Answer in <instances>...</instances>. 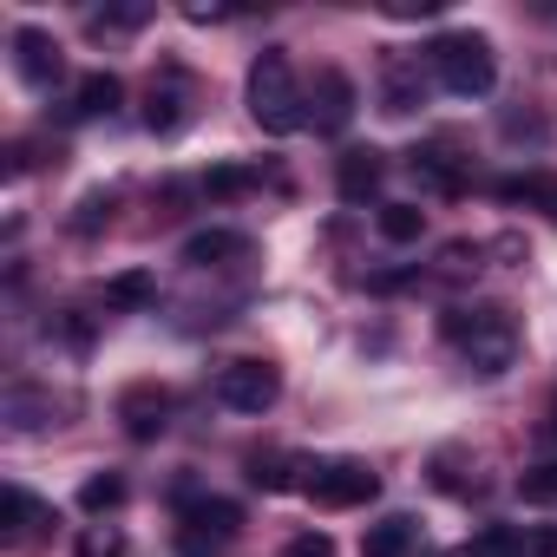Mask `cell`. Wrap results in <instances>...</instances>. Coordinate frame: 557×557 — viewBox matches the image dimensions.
Here are the masks:
<instances>
[{
  "mask_svg": "<svg viewBox=\"0 0 557 557\" xmlns=\"http://www.w3.org/2000/svg\"><path fill=\"white\" fill-rule=\"evenodd\" d=\"M420 230H426L420 203H381V236L387 243H420Z\"/></svg>",
  "mask_w": 557,
  "mask_h": 557,
  "instance_id": "obj_24",
  "label": "cell"
},
{
  "mask_svg": "<svg viewBox=\"0 0 557 557\" xmlns=\"http://www.w3.org/2000/svg\"><path fill=\"white\" fill-rule=\"evenodd\" d=\"M426 66H433V79L453 99H485L498 86V60H492V40L485 34H440L426 47Z\"/></svg>",
  "mask_w": 557,
  "mask_h": 557,
  "instance_id": "obj_3",
  "label": "cell"
},
{
  "mask_svg": "<svg viewBox=\"0 0 557 557\" xmlns=\"http://www.w3.org/2000/svg\"><path fill=\"white\" fill-rule=\"evenodd\" d=\"M518 498H524V505H557V459L524 466V472H518Z\"/></svg>",
  "mask_w": 557,
  "mask_h": 557,
  "instance_id": "obj_25",
  "label": "cell"
},
{
  "mask_svg": "<svg viewBox=\"0 0 557 557\" xmlns=\"http://www.w3.org/2000/svg\"><path fill=\"white\" fill-rule=\"evenodd\" d=\"M407 164H413V177H420L426 190H440V197H459V190H466V171H459V164H453V158H446L440 145H426V151H413Z\"/></svg>",
  "mask_w": 557,
  "mask_h": 557,
  "instance_id": "obj_19",
  "label": "cell"
},
{
  "mask_svg": "<svg viewBox=\"0 0 557 557\" xmlns=\"http://www.w3.org/2000/svg\"><path fill=\"white\" fill-rule=\"evenodd\" d=\"M236 256H249V236H243V230H197V236L184 243V262H190V269H223V262H236Z\"/></svg>",
  "mask_w": 557,
  "mask_h": 557,
  "instance_id": "obj_14",
  "label": "cell"
},
{
  "mask_svg": "<svg viewBox=\"0 0 557 557\" xmlns=\"http://www.w3.org/2000/svg\"><path fill=\"white\" fill-rule=\"evenodd\" d=\"M374 492H381V472H374L368 459H329V466L309 472V498L329 505V511H355V505H368Z\"/></svg>",
  "mask_w": 557,
  "mask_h": 557,
  "instance_id": "obj_5",
  "label": "cell"
},
{
  "mask_svg": "<svg viewBox=\"0 0 557 557\" xmlns=\"http://www.w3.org/2000/svg\"><path fill=\"white\" fill-rule=\"evenodd\" d=\"M446 342L466 355V368L472 374H485V381H498L511 361H518V315L511 309H498V302H479V309H446Z\"/></svg>",
  "mask_w": 557,
  "mask_h": 557,
  "instance_id": "obj_1",
  "label": "cell"
},
{
  "mask_svg": "<svg viewBox=\"0 0 557 557\" xmlns=\"http://www.w3.org/2000/svg\"><path fill=\"white\" fill-rule=\"evenodd\" d=\"M14 73L34 86V92H53L66 60H60V40L47 27H14Z\"/></svg>",
  "mask_w": 557,
  "mask_h": 557,
  "instance_id": "obj_6",
  "label": "cell"
},
{
  "mask_svg": "<svg viewBox=\"0 0 557 557\" xmlns=\"http://www.w3.org/2000/svg\"><path fill=\"white\" fill-rule=\"evenodd\" d=\"M184 531H203V537H223V544H230V537L243 531V511H236L230 498H190V492H184Z\"/></svg>",
  "mask_w": 557,
  "mask_h": 557,
  "instance_id": "obj_15",
  "label": "cell"
},
{
  "mask_svg": "<svg viewBox=\"0 0 557 557\" xmlns=\"http://www.w3.org/2000/svg\"><path fill=\"white\" fill-rule=\"evenodd\" d=\"M184 119H190V73H184V66H164V73L151 79V92H145V132L171 138Z\"/></svg>",
  "mask_w": 557,
  "mask_h": 557,
  "instance_id": "obj_7",
  "label": "cell"
},
{
  "mask_svg": "<svg viewBox=\"0 0 557 557\" xmlns=\"http://www.w3.org/2000/svg\"><path fill=\"white\" fill-rule=\"evenodd\" d=\"M355 79L348 73H335V66H322L315 73V92H309V119H315V132H348V119H355Z\"/></svg>",
  "mask_w": 557,
  "mask_h": 557,
  "instance_id": "obj_10",
  "label": "cell"
},
{
  "mask_svg": "<svg viewBox=\"0 0 557 557\" xmlns=\"http://www.w3.org/2000/svg\"><path fill=\"white\" fill-rule=\"evenodd\" d=\"M472 269H479V249H472V243H446V249H440V275H453V283H466Z\"/></svg>",
  "mask_w": 557,
  "mask_h": 557,
  "instance_id": "obj_26",
  "label": "cell"
},
{
  "mask_svg": "<svg viewBox=\"0 0 557 557\" xmlns=\"http://www.w3.org/2000/svg\"><path fill=\"white\" fill-rule=\"evenodd\" d=\"M119 505H125V479H119V472H92V479L79 485V511L106 518V511H119Z\"/></svg>",
  "mask_w": 557,
  "mask_h": 557,
  "instance_id": "obj_22",
  "label": "cell"
},
{
  "mask_svg": "<svg viewBox=\"0 0 557 557\" xmlns=\"http://www.w3.org/2000/svg\"><path fill=\"white\" fill-rule=\"evenodd\" d=\"M223 550H230L223 537H203V531H184L177 524V557H223Z\"/></svg>",
  "mask_w": 557,
  "mask_h": 557,
  "instance_id": "obj_29",
  "label": "cell"
},
{
  "mask_svg": "<svg viewBox=\"0 0 557 557\" xmlns=\"http://www.w3.org/2000/svg\"><path fill=\"white\" fill-rule=\"evenodd\" d=\"M433 8H440V0H394V8H387V14H394V21H426Z\"/></svg>",
  "mask_w": 557,
  "mask_h": 557,
  "instance_id": "obj_31",
  "label": "cell"
},
{
  "mask_svg": "<svg viewBox=\"0 0 557 557\" xmlns=\"http://www.w3.org/2000/svg\"><path fill=\"white\" fill-rule=\"evenodd\" d=\"M420 106H426V73H420V60H413V53H387V60H381V112L407 119V112H420Z\"/></svg>",
  "mask_w": 557,
  "mask_h": 557,
  "instance_id": "obj_9",
  "label": "cell"
},
{
  "mask_svg": "<svg viewBox=\"0 0 557 557\" xmlns=\"http://www.w3.org/2000/svg\"><path fill=\"white\" fill-rule=\"evenodd\" d=\"M145 21H151V8H112V14H99L92 27H99V34H106V27H112V34H132V27H145Z\"/></svg>",
  "mask_w": 557,
  "mask_h": 557,
  "instance_id": "obj_30",
  "label": "cell"
},
{
  "mask_svg": "<svg viewBox=\"0 0 557 557\" xmlns=\"http://www.w3.org/2000/svg\"><path fill=\"white\" fill-rule=\"evenodd\" d=\"M40 524H53V511H47L27 485H8V492H0V531H8V544H27Z\"/></svg>",
  "mask_w": 557,
  "mask_h": 557,
  "instance_id": "obj_13",
  "label": "cell"
},
{
  "mask_svg": "<svg viewBox=\"0 0 557 557\" xmlns=\"http://www.w3.org/2000/svg\"><path fill=\"white\" fill-rule=\"evenodd\" d=\"M309 459H296V453H249V485L256 492H309Z\"/></svg>",
  "mask_w": 557,
  "mask_h": 557,
  "instance_id": "obj_12",
  "label": "cell"
},
{
  "mask_svg": "<svg viewBox=\"0 0 557 557\" xmlns=\"http://www.w3.org/2000/svg\"><path fill=\"white\" fill-rule=\"evenodd\" d=\"M119 99H125L119 73H86V79L73 86V112H79V119H112V112H119Z\"/></svg>",
  "mask_w": 557,
  "mask_h": 557,
  "instance_id": "obj_18",
  "label": "cell"
},
{
  "mask_svg": "<svg viewBox=\"0 0 557 557\" xmlns=\"http://www.w3.org/2000/svg\"><path fill=\"white\" fill-rule=\"evenodd\" d=\"M420 544V518L413 511H387L368 537H361V557H407Z\"/></svg>",
  "mask_w": 557,
  "mask_h": 557,
  "instance_id": "obj_16",
  "label": "cell"
},
{
  "mask_svg": "<svg viewBox=\"0 0 557 557\" xmlns=\"http://www.w3.org/2000/svg\"><path fill=\"white\" fill-rule=\"evenodd\" d=\"M125 550V537L112 531V524H92V531H79V557H119Z\"/></svg>",
  "mask_w": 557,
  "mask_h": 557,
  "instance_id": "obj_27",
  "label": "cell"
},
{
  "mask_svg": "<svg viewBox=\"0 0 557 557\" xmlns=\"http://www.w3.org/2000/svg\"><path fill=\"white\" fill-rule=\"evenodd\" d=\"M112 210H119L112 190H86L79 210H73V236H99V230H112Z\"/></svg>",
  "mask_w": 557,
  "mask_h": 557,
  "instance_id": "obj_23",
  "label": "cell"
},
{
  "mask_svg": "<svg viewBox=\"0 0 557 557\" xmlns=\"http://www.w3.org/2000/svg\"><path fill=\"white\" fill-rule=\"evenodd\" d=\"M537 210H550V223H557V184L544 190V203H537Z\"/></svg>",
  "mask_w": 557,
  "mask_h": 557,
  "instance_id": "obj_32",
  "label": "cell"
},
{
  "mask_svg": "<svg viewBox=\"0 0 557 557\" xmlns=\"http://www.w3.org/2000/svg\"><path fill=\"white\" fill-rule=\"evenodd\" d=\"M283 557H335V537H329V531H296V537L283 544Z\"/></svg>",
  "mask_w": 557,
  "mask_h": 557,
  "instance_id": "obj_28",
  "label": "cell"
},
{
  "mask_svg": "<svg viewBox=\"0 0 557 557\" xmlns=\"http://www.w3.org/2000/svg\"><path fill=\"white\" fill-rule=\"evenodd\" d=\"M0 413H8V426H14V433H40V426H60V420H53V394H34V387H8Z\"/></svg>",
  "mask_w": 557,
  "mask_h": 557,
  "instance_id": "obj_17",
  "label": "cell"
},
{
  "mask_svg": "<svg viewBox=\"0 0 557 557\" xmlns=\"http://www.w3.org/2000/svg\"><path fill=\"white\" fill-rule=\"evenodd\" d=\"M119 426H125L132 440H164V433H171V394H164L158 381L125 387V394H119Z\"/></svg>",
  "mask_w": 557,
  "mask_h": 557,
  "instance_id": "obj_8",
  "label": "cell"
},
{
  "mask_svg": "<svg viewBox=\"0 0 557 557\" xmlns=\"http://www.w3.org/2000/svg\"><path fill=\"white\" fill-rule=\"evenodd\" d=\"M216 400L230 413H269L283 400V368L275 361H223L216 368Z\"/></svg>",
  "mask_w": 557,
  "mask_h": 557,
  "instance_id": "obj_4",
  "label": "cell"
},
{
  "mask_svg": "<svg viewBox=\"0 0 557 557\" xmlns=\"http://www.w3.org/2000/svg\"><path fill=\"white\" fill-rule=\"evenodd\" d=\"M158 302V275L151 269H125L106 283V309H151Z\"/></svg>",
  "mask_w": 557,
  "mask_h": 557,
  "instance_id": "obj_20",
  "label": "cell"
},
{
  "mask_svg": "<svg viewBox=\"0 0 557 557\" xmlns=\"http://www.w3.org/2000/svg\"><path fill=\"white\" fill-rule=\"evenodd\" d=\"M262 184V171H249V164H216L210 177H203V197L210 203H230V197H249Z\"/></svg>",
  "mask_w": 557,
  "mask_h": 557,
  "instance_id": "obj_21",
  "label": "cell"
},
{
  "mask_svg": "<svg viewBox=\"0 0 557 557\" xmlns=\"http://www.w3.org/2000/svg\"><path fill=\"white\" fill-rule=\"evenodd\" d=\"M381 177H387V158H381L374 145H355V151H342V164H335L342 203H368V197L381 190Z\"/></svg>",
  "mask_w": 557,
  "mask_h": 557,
  "instance_id": "obj_11",
  "label": "cell"
},
{
  "mask_svg": "<svg viewBox=\"0 0 557 557\" xmlns=\"http://www.w3.org/2000/svg\"><path fill=\"white\" fill-rule=\"evenodd\" d=\"M550 440H557V400H550Z\"/></svg>",
  "mask_w": 557,
  "mask_h": 557,
  "instance_id": "obj_33",
  "label": "cell"
},
{
  "mask_svg": "<svg viewBox=\"0 0 557 557\" xmlns=\"http://www.w3.org/2000/svg\"><path fill=\"white\" fill-rule=\"evenodd\" d=\"M249 119L269 132V138H289L309 125V92L296 86V66L283 47H262L249 60Z\"/></svg>",
  "mask_w": 557,
  "mask_h": 557,
  "instance_id": "obj_2",
  "label": "cell"
}]
</instances>
